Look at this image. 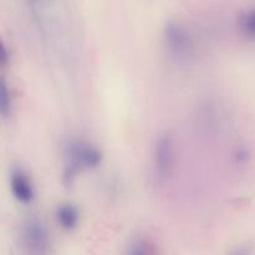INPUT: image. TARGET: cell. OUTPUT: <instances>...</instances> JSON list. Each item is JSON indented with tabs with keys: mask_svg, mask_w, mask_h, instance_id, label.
Masks as SVG:
<instances>
[{
	"mask_svg": "<svg viewBox=\"0 0 255 255\" xmlns=\"http://www.w3.org/2000/svg\"><path fill=\"white\" fill-rule=\"evenodd\" d=\"M239 27L247 36L255 37V9L242 16L241 21H239Z\"/></svg>",
	"mask_w": 255,
	"mask_h": 255,
	"instance_id": "cell-7",
	"label": "cell"
},
{
	"mask_svg": "<svg viewBox=\"0 0 255 255\" xmlns=\"http://www.w3.org/2000/svg\"><path fill=\"white\" fill-rule=\"evenodd\" d=\"M10 188H11L15 198L21 203H30L34 199V187H32L29 177L20 169H16L11 173Z\"/></svg>",
	"mask_w": 255,
	"mask_h": 255,
	"instance_id": "cell-5",
	"label": "cell"
},
{
	"mask_svg": "<svg viewBox=\"0 0 255 255\" xmlns=\"http://www.w3.org/2000/svg\"><path fill=\"white\" fill-rule=\"evenodd\" d=\"M69 158L70 163L65 172V178L70 179L71 182V178L75 177V173L79 169L96 167L101 162L102 154L95 147H90L89 144L76 143L70 147Z\"/></svg>",
	"mask_w": 255,
	"mask_h": 255,
	"instance_id": "cell-1",
	"label": "cell"
},
{
	"mask_svg": "<svg viewBox=\"0 0 255 255\" xmlns=\"http://www.w3.org/2000/svg\"><path fill=\"white\" fill-rule=\"evenodd\" d=\"M174 166V147L171 137L162 136L157 141L153 156L154 176L159 182H164L172 174Z\"/></svg>",
	"mask_w": 255,
	"mask_h": 255,
	"instance_id": "cell-3",
	"label": "cell"
},
{
	"mask_svg": "<svg viewBox=\"0 0 255 255\" xmlns=\"http://www.w3.org/2000/svg\"><path fill=\"white\" fill-rule=\"evenodd\" d=\"M21 241L30 253H47L50 237L46 228L39 219H27L21 227Z\"/></svg>",
	"mask_w": 255,
	"mask_h": 255,
	"instance_id": "cell-2",
	"label": "cell"
},
{
	"mask_svg": "<svg viewBox=\"0 0 255 255\" xmlns=\"http://www.w3.org/2000/svg\"><path fill=\"white\" fill-rule=\"evenodd\" d=\"M164 37L168 47L171 49L172 52L176 55H186L189 51V37L186 30L178 24H171L166 27V32H164Z\"/></svg>",
	"mask_w": 255,
	"mask_h": 255,
	"instance_id": "cell-4",
	"label": "cell"
},
{
	"mask_svg": "<svg viewBox=\"0 0 255 255\" xmlns=\"http://www.w3.org/2000/svg\"><path fill=\"white\" fill-rule=\"evenodd\" d=\"M9 91H7V87L5 81L2 80L1 82V114L2 116L6 117L7 114L10 111V107H11V101H10Z\"/></svg>",
	"mask_w": 255,
	"mask_h": 255,
	"instance_id": "cell-8",
	"label": "cell"
},
{
	"mask_svg": "<svg viewBox=\"0 0 255 255\" xmlns=\"http://www.w3.org/2000/svg\"><path fill=\"white\" fill-rule=\"evenodd\" d=\"M56 219L57 223L62 227L66 231H71L75 229L79 224V212L75 208L72 204H61V206L57 207L56 211Z\"/></svg>",
	"mask_w": 255,
	"mask_h": 255,
	"instance_id": "cell-6",
	"label": "cell"
}]
</instances>
